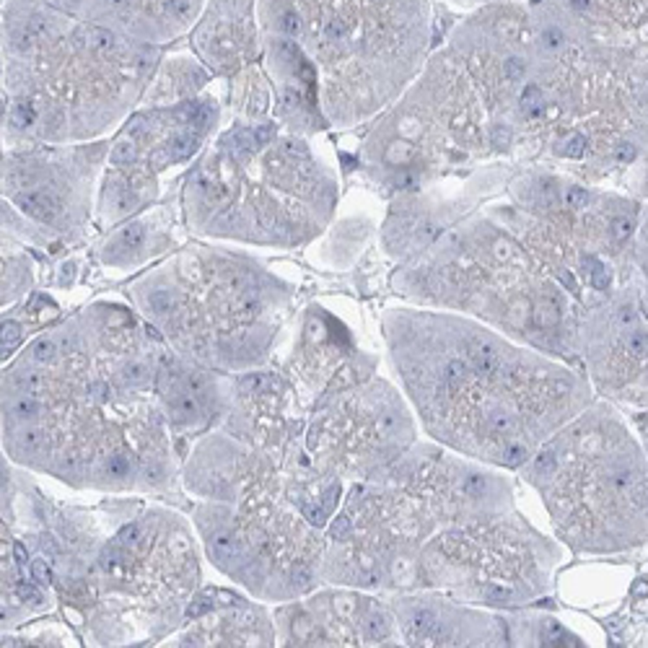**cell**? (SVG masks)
<instances>
[{"label": "cell", "mask_w": 648, "mask_h": 648, "mask_svg": "<svg viewBox=\"0 0 648 648\" xmlns=\"http://www.w3.org/2000/svg\"><path fill=\"white\" fill-rule=\"evenodd\" d=\"M402 330L407 382L426 420L501 467L527 464L539 438L591 405L581 376L521 356L485 330L433 316Z\"/></svg>", "instance_id": "7a4b0ae2"}, {"label": "cell", "mask_w": 648, "mask_h": 648, "mask_svg": "<svg viewBox=\"0 0 648 648\" xmlns=\"http://www.w3.org/2000/svg\"><path fill=\"white\" fill-rule=\"evenodd\" d=\"M32 576H34L36 583H50V568L42 560H34L32 563Z\"/></svg>", "instance_id": "f1b7e54d"}, {"label": "cell", "mask_w": 648, "mask_h": 648, "mask_svg": "<svg viewBox=\"0 0 648 648\" xmlns=\"http://www.w3.org/2000/svg\"><path fill=\"white\" fill-rule=\"evenodd\" d=\"M39 402L34 400V397H29V394H24L21 400H16L13 402V415L16 418H21V420H32V418H36L39 415Z\"/></svg>", "instance_id": "d6986e66"}, {"label": "cell", "mask_w": 648, "mask_h": 648, "mask_svg": "<svg viewBox=\"0 0 648 648\" xmlns=\"http://www.w3.org/2000/svg\"><path fill=\"white\" fill-rule=\"evenodd\" d=\"M18 340H21V327L16 322H3V330H0V353L8 356L11 350L16 348Z\"/></svg>", "instance_id": "ac0fdd59"}, {"label": "cell", "mask_w": 648, "mask_h": 648, "mask_svg": "<svg viewBox=\"0 0 648 648\" xmlns=\"http://www.w3.org/2000/svg\"><path fill=\"white\" fill-rule=\"evenodd\" d=\"M490 130L493 120L480 88L459 55L444 44L431 52L418 78L376 128L374 171L386 187L418 192L436 171L495 154Z\"/></svg>", "instance_id": "52a82bcc"}, {"label": "cell", "mask_w": 648, "mask_h": 648, "mask_svg": "<svg viewBox=\"0 0 648 648\" xmlns=\"http://www.w3.org/2000/svg\"><path fill=\"white\" fill-rule=\"evenodd\" d=\"M145 304H148V309L154 311V314H169V311H174V306H177V296L171 293L169 288H154L148 296H145Z\"/></svg>", "instance_id": "5bb4252c"}, {"label": "cell", "mask_w": 648, "mask_h": 648, "mask_svg": "<svg viewBox=\"0 0 648 648\" xmlns=\"http://www.w3.org/2000/svg\"><path fill=\"white\" fill-rule=\"evenodd\" d=\"M579 39L628 50L648 62V0H539Z\"/></svg>", "instance_id": "8fae6325"}, {"label": "cell", "mask_w": 648, "mask_h": 648, "mask_svg": "<svg viewBox=\"0 0 648 648\" xmlns=\"http://www.w3.org/2000/svg\"><path fill=\"white\" fill-rule=\"evenodd\" d=\"M13 555H16V563L18 565H26L29 555H26V550H24V545H21V542H16V545H13Z\"/></svg>", "instance_id": "d6a6232c"}, {"label": "cell", "mask_w": 648, "mask_h": 648, "mask_svg": "<svg viewBox=\"0 0 648 648\" xmlns=\"http://www.w3.org/2000/svg\"><path fill=\"white\" fill-rule=\"evenodd\" d=\"M350 529H353V524H350L348 516H337L330 532H332V537H335V539H345V537L350 534Z\"/></svg>", "instance_id": "83f0119b"}, {"label": "cell", "mask_w": 648, "mask_h": 648, "mask_svg": "<svg viewBox=\"0 0 648 648\" xmlns=\"http://www.w3.org/2000/svg\"><path fill=\"white\" fill-rule=\"evenodd\" d=\"M529 6L524 73L482 94L493 128L511 130L513 148H539L588 184L617 182L630 192L648 158V62L573 36L539 0Z\"/></svg>", "instance_id": "6da1fadb"}, {"label": "cell", "mask_w": 648, "mask_h": 648, "mask_svg": "<svg viewBox=\"0 0 648 648\" xmlns=\"http://www.w3.org/2000/svg\"><path fill=\"white\" fill-rule=\"evenodd\" d=\"M169 400V410L177 415L180 420H189L192 415L197 412V405H195V400L189 397L187 392H177V394H169L166 397Z\"/></svg>", "instance_id": "2e32d148"}, {"label": "cell", "mask_w": 648, "mask_h": 648, "mask_svg": "<svg viewBox=\"0 0 648 648\" xmlns=\"http://www.w3.org/2000/svg\"><path fill=\"white\" fill-rule=\"evenodd\" d=\"M88 24L112 29L135 42H174L195 29L208 0H44Z\"/></svg>", "instance_id": "30bf717a"}, {"label": "cell", "mask_w": 648, "mask_h": 648, "mask_svg": "<svg viewBox=\"0 0 648 648\" xmlns=\"http://www.w3.org/2000/svg\"><path fill=\"white\" fill-rule=\"evenodd\" d=\"M633 257H635V288H638V299L643 311L648 314V200H643V208H640V221H638V231H635Z\"/></svg>", "instance_id": "4fadbf2b"}, {"label": "cell", "mask_w": 648, "mask_h": 648, "mask_svg": "<svg viewBox=\"0 0 648 648\" xmlns=\"http://www.w3.org/2000/svg\"><path fill=\"white\" fill-rule=\"evenodd\" d=\"M122 550H125V547H122L120 542H117V539H114V542H109V545L104 547V550H102V558H99V565H102L104 571H112L114 565L120 563V560H122Z\"/></svg>", "instance_id": "44dd1931"}, {"label": "cell", "mask_w": 648, "mask_h": 648, "mask_svg": "<svg viewBox=\"0 0 648 648\" xmlns=\"http://www.w3.org/2000/svg\"><path fill=\"white\" fill-rule=\"evenodd\" d=\"M423 296L438 301L482 306L545 335L573 319L568 290L555 281L539 257L513 239L508 231L487 221H472L428 247V257L412 267Z\"/></svg>", "instance_id": "ba28073f"}, {"label": "cell", "mask_w": 648, "mask_h": 648, "mask_svg": "<svg viewBox=\"0 0 648 648\" xmlns=\"http://www.w3.org/2000/svg\"><path fill=\"white\" fill-rule=\"evenodd\" d=\"M210 550H213V555L218 560H234V558L239 555V542L223 532V534H215V537L210 539Z\"/></svg>", "instance_id": "9a60e30c"}, {"label": "cell", "mask_w": 648, "mask_h": 648, "mask_svg": "<svg viewBox=\"0 0 648 648\" xmlns=\"http://www.w3.org/2000/svg\"><path fill=\"white\" fill-rule=\"evenodd\" d=\"M137 537H140V527H137V524H128V527L120 529V534L114 539H117L122 547H130V545H135Z\"/></svg>", "instance_id": "d4e9b609"}, {"label": "cell", "mask_w": 648, "mask_h": 648, "mask_svg": "<svg viewBox=\"0 0 648 648\" xmlns=\"http://www.w3.org/2000/svg\"><path fill=\"white\" fill-rule=\"evenodd\" d=\"M441 3L461 11H475V8H485V6H495V3H513V0H441Z\"/></svg>", "instance_id": "cb8c5ba5"}, {"label": "cell", "mask_w": 648, "mask_h": 648, "mask_svg": "<svg viewBox=\"0 0 648 648\" xmlns=\"http://www.w3.org/2000/svg\"><path fill=\"white\" fill-rule=\"evenodd\" d=\"M581 332L599 392L625 407L648 410V314L635 281L588 306Z\"/></svg>", "instance_id": "9c48e42d"}, {"label": "cell", "mask_w": 648, "mask_h": 648, "mask_svg": "<svg viewBox=\"0 0 648 648\" xmlns=\"http://www.w3.org/2000/svg\"><path fill=\"white\" fill-rule=\"evenodd\" d=\"M133 472V461L125 457V454H114L107 459V475L109 478H128Z\"/></svg>", "instance_id": "ffe728a7"}, {"label": "cell", "mask_w": 648, "mask_h": 648, "mask_svg": "<svg viewBox=\"0 0 648 648\" xmlns=\"http://www.w3.org/2000/svg\"><path fill=\"white\" fill-rule=\"evenodd\" d=\"M262 36L293 52L340 125L400 99L433 47V0H259Z\"/></svg>", "instance_id": "277c9868"}, {"label": "cell", "mask_w": 648, "mask_h": 648, "mask_svg": "<svg viewBox=\"0 0 648 648\" xmlns=\"http://www.w3.org/2000/svg\"><path fill=\"white\" fill-rule=\"evenodd\" d=\"M630 195H635L638 200H648V158L643 161L638 177H635V182H633Z\"/></svg>", "instance_id": "603a6c76"}, {"label": "cell", "mask_w": 648, "mask_h": 648, "mask_svg": "<svg viewBox=\"0 0 648 648\" xmlns=\"http://www.w3.org/2000/svg\"><path fill=\"white\" fill-rule=\"evenodd\" d=\"M527 215L524 244L576 301L597 306L635 281V231L643 200L583 180L534 171L513 184Z\"/></svg>", "instance_id": "8992f818"}, {"label": "cell", "mask_w": 648, "mask_h": 648, "mask_svg": "<svg viewBox=\"0 0 648 648\" xmlns=\"http://www.w3.org/2000/svg\"><path fill=\"white\" fill-rule=\"evenodd\" d=\"M259 0H208L192 34L197 55L213 70H236L257 55Z\"/></svg>", "instance_id": "7c38bea8"}, {"label": "cell", "mask_w": 648, "mask_h": 648, "mask_svg": "<svg viewBox=\"0 0 648 648\" xmlns=\"http://www.w3.org/2000/svg\"><path fill=\"white\" fill-rule=\"evenodd\" d=\"M122 379H125V384H130V386H143L145 382H148V368L140 366V363H130V366H125V371H122Z\"/></svg>", "instance_id": "7402d4cb"}, {"label": "cell", "mask_w": 648, "mask_h": 648, "mask_svg": "<svg viewBox=\"0 0 648 648\" xmlns=\"http://www.w3.org/2000/svg\"><path fill=\"white\" fill-rule=\"evenodd\" d=\"M327 508L324 506H319V508H306V519L309 524H314V527H322L324 521H327Z\"/></svg>", "instance_id": "4dcf8cb0"}, {"label": "cell", "mask_w": 648, "mask_h": 648, "mask_svg": "<svg viewBox=\"0 0 648 648\" xmlns=\"http://www.w3.org/2000/svg\"><path fill=\"white\" fill-rule=\"evenodd\" d=\"M39 441H42V433H39V431H26L24 438H21V444H24L26 449H36Z\"/></svg>", "instance_id": "1f68e13d"}, {"label": "cell", "mask_w": 648, "mask_h": 648, "mask_svg": "<svg viewBox=\"0 0 648 648\" xmlns=\"http://www.w3.org/2000/svg\"><path fill=\"white\" fill-rule=\"evenodd\" d=\"M158 50L44 0H3V122L65 137L99 128L140 91Z\"/></svg>", "instance_id": "3957f363"}, {"label": "cell", "mask_w": 648, "mask_h": 648, "mask_svg": "<svg viewBox=\"0 0 648 648\" xmlns=\"http://www.w3.org/2000/svg\"><path fill=\"white\" fill-rule=\"evenodd\" d=\"M210 609H213V602L208 597H200L187 607V617H203V614L210 612Z\"/></svg>", "instance_id": "4316f807"}, {"label": "cell", "mask_w": 648, "mask_h": 648, "mask_svg": "<svg viewBox=\"0 0 648 648\" xmlns=\"http://www.w3.org/2000/svg\"><path fill=\"white\" fill-rule=\"evenodd\" d=\"M640 438H643V446H646V452H648V423L643 426V436H640Z\"/></svg>", "instance_id": "836d02e7"}, {"label": "cell", "mask_w": 648, "mask_h": 648, "mask_svg": "<svg viewBox=\"0 0 648 648\" xmlns=\"http://www.w3.org/2000/svg\"><path fill=\"white\" fill-rule=\"evenodd\" d=\"M18 597L24 599V602H42V591L39 588H34V586H29V583H21L18 586Z\"/></svg>", "instance_id": "f546056e"}, {"label": "cell", "mask_w": 648, "mask_h": 648, "mask_svg": "<svg viewBox=\"0 0 648 648\" xmlns=\"http://www.w3.org/2000/svg\"><path fill=\"white\" fill-rule=\"evenodd\" d=\"M145 241V229L143 223H130V226H125V229L120 231V236H117V244H120L122 249H140Z\"/></svg>", "instance_id": "e0dca14e"}, {"label": "cell", "mask_w": 648, "mask_h": 648, "mask_svg": "<svg viewBox=\"0 0 648 648\" xmlns=\"http://www.w3.org/2000/svg\"><path fill=\"white\" fill-rule=\"evenodd\" d=\"M34 358L39 360V363H50L52 358H55V342L50 340H39L34 345Z\"/></svg>", "instance_id": "484cf974"}, {"label": "cell", "mask_w": 648, "mask_h": 648, "mask_svg": "<svg viewBox=\"0 0 648 648\" xmlns=\"http://www.w3.org/2000/svg\"><path fill=\"white\" fill-rule=\"evenodd\" d=\"M529 461L573 550L609 555L648 542V452L612 402L581 410Z\"/></svg>", "instance_id": "5b68a950"}]
</instances>
